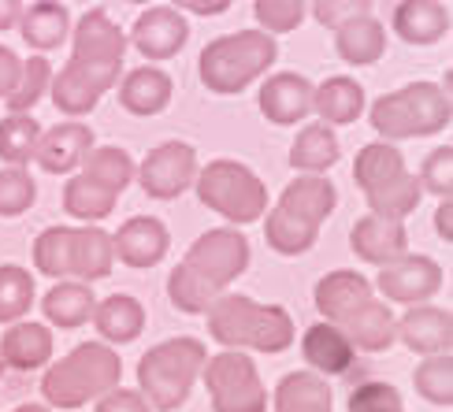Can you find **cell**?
Returning <instances> with one entry per match:
<instances>
[{"mask_svg": "<svg viewBox=\"0 0 453 412\" xmlns=\"http://www.w3.org/2000/svg\"><path fill=\"white\" fill-rule=\"evenodd\" d=\"M412 383H417L420 398H427L431 405H453V357L449 353H435V357H424L412 371Z\"/></svg>", "mask_w": 453, "mask_h": 412, "instance_id": "obj_42", "label": "cell"}, {"mask_svg": "<svg viewBox=\"0 0 453 412\" xmlns=\"http://www.w3.org/2000/svg\"><path fill=\"white\" fill-rule=\"evenodd\" d=\"M116 253H111V234L101 227H74L71 241V275L79 283H97L111 275Z\"/></svg>", "mask_w": 453, "mask_h": 412, "instance_id": "obj_31", "label": "cell"}, {"mask_svg": "<svg viewBox=\"0 0 453 412\" xmlns=\"http://www.w3.org/2000/svg\"><path fill=\"white\" fill-rule=\"evenodd\" d=\"M194 190L204 209L223 216L231 227H250V223L264 219V212H268V186L260 182L253 167L226 156L197 167Z\"/></svg>", "mask_w": 453, "mask_h": 412, "instance_id": "obj_7", "label": "cell"}, {"mask_svg": "<svg viewBox=\"0 0 453 412\" xmlns=\"http://www.w3.org/2000/svg\"><path fill=\"white\" fill-rule=\"evenodd\" d=\"M361 15H372V0H312V19L327 30H338Z\"/></svg>", "mask_w": 453, "mask_h": 412, "instance_id": "obj_48", "label": "cell"}, {"mask_svg": "<svg viewBox=\"0 0 453 412\" xmlns=\"http://www.w3.org/2000/svg\"><path fill=\"white\" fill-rule=\"evenodd\" d=\"M334 204H338V190H334V182L324 179V175H297L279 197L282 212L301 219V223H309V227H316V231H319V223L334 212Z\"/></svg>", "mask_w": 453, "mask_h": 412, "instance_id": "obj_23", "label": "cell"}, {"mask_svg": "<svg viewBox=\"0 0 453 412\" xmlns=\"http://www.w3.org/2000/svg\"><path fill=\"white\" fill-rule=\"evenodd\" d=\"M34 275L19 264H0V324H19L34 305Z\"/></svg>", "mask_w": 453, "mask_h": 412, "instance_id": "obj_39", "label": "cell"}, {"mask_svg": "<svg viewBox=\"0 0 453 412\" xmlns=\"http://www.w3.org/2000/svg\"><path fill=\"white\" fill-rule=\"evenodd\" d=\"M390 27L409 45H435L449 34V8L442 0H402L390 15Z\"/></svg>", "mask_w": 453, "mask_h": 412, "instance_id": "obj_22", "label": "cell"}, {"mask_svg": "<svg viewBox=\"0 0 453 412\" xmlns=\"http://www.w3.org/2000/svg\"><path fill=\"white\" fill-rule=\"evenodd\" d=\"M253 15L264 34H290L305 19V0H253Z\"/></svg>", "mask_w": 453, "mask_h": 412, "instance_id": "obj_45", "label": "cell"}, {"mask_svg": "<svg viewBox=\"0 0 453 412\" xmlns=\"http://www.w3.org/2000/svg\"><path fill=\"white\" fill-rule=\"evenodd\" d=\"M175 82L172 74L160 67H134L119 82V104L130 111V116H160V111L172 104Z\"/></svg>", "mask_w": 453, "mask_h": 412, "instance_id": "obj_24", "label": "cell"}, {"mask_svg": "<svg viewBox=\"0 0 453 412\" xmlns=\"http://www.w3.org/2000/svg\"><path fill=\"white\" fill-rule=\"evenodd\" d=\"M89 149H93V130L82 119H67V123H56L52 130H42L34 160L49 175H71L74 167H82Z\"/></svg>", "mask_w": 453, "mask_h": 412, "instance_id": "obj_15", "label": "cell"}, {"mask_svg": "<svg viewBox=\"0 0 453 412\" xmlns=\"http://www.w3.org/2000/svg\"><path fill=\"white\" fill-rule=\"evenodd\" d=\"M353 179H357V186H361L372 216H383V219L402 223L405 216L417 212V204L424 197L417 175L405 167L402 149L390 145V141L365 145L353 160Z\"/></svg>", "mask_w": 453, "mask_h": 412, "instance_id": "obj_4", "label": "cell"}, {"mask_svg": "<svg viewBox=\"0 0 453 412\" xmlns=\"http://www.w3.org/2000/svg\"><path fill=\"white\" fill-rule=\"evenodd\" d=\"M167 301H172L179 312H186V316H204L209 305L216 301V294L204 283H197V278L179 264L172 275H167Z\"/></svg>", "mask_w": 453, "mask_h": 412, "instance_id": "obj_43", "label": "cell"}, {"mask_svg": "<svg viewBox=\"0 0 453 412\" xmlns=\"http://www.w3.org/2000/svg\"><path fill=\"white\" fill-rule=\"evenodd\" d=\"M34 197H37V186L27 167H4L0 172V216L4 219L23 216L34 204Z\"/></svg>", "mask_w": 453, "mask_h": 412, "instance_id": "obj_44", "label": "cell"}, {"mask_svg": "<svg viewBox=\"0 0 453 412\" xmlns=\"http://www.w3.org/2000/svg\"><path fill=\"white\" fill-rule=\"evenodd\" d=\"M52 82V67L45 56H30V60H23V71H19V82L15 89L4 97L8 104V116H27V111L42 101V93L49 89Z\"/></svg>", "mask_w": 453, "mask_h": 412, "instance_id": "obj_41", "label": "cell"}, {"mask_svg": "<svg viewBox=\"0 0 453 412\" xmlns=\"http://www.w3.org/2000/svg\"><path fill=\"white\" fill-rule=\"evenodd\" d=\"M234 0H172L175 11H190V15H223Z\"/></svg>", "mask_w": 453, "mask_h": 412, "instance_id": "obj_51", "label": "cell"}, {"mask_svg": "<svg viewBox=\"0 0 453 412\" xmlns=\"http://www.w3.org/2000/svg\"><path fill=\"white\" fill-rule=\"evenodd\" d=\"M71 241H74V227H49L34 238V268L64 283L71 275Z\"/></svg>", "mask_w": 453, "mask_h": 412, "instance_id": "obj_38", "label": "cell"}, {"mask_svg": "<svg viewBox=\"0 0 453 412\" xmlns=\"http://www.w3.org/2000/svg\"><path fill=\"white\" fill-rule=\"evenodd\" d=\"M15 412H49V405H19Z\"/></svg>", "mask_w": 453, "mask_h": 412, "instance_id": "obj_54", "label": "cell"}, {"mask_svg": "<svg viewBox=\"0 0 453 412\" xmlns=\"http://www.w3.org/2000/svg\"><path fill=\"white\" fill-rule=\"evenodd\" d=\"M134 179L153 201H175L197 179V149L186 141H164L157 149H149V156L142 160Z\"/></svg>", "mask_w": 453, "mask_h": 412, "instance_id": "obj_11", "label": "cell"}, {"mask_svg": "<svg viewBox=\"0 0 453 412\" xmlns=\"http://www.w3.org/2000/svg\"><path fill=\"white\" fill-rule=\"evenodd\" d=\"M349 249L365 260V264H390L409 253V231L398 219H383V216H361L349 231Z\"/></svg>", "mask_w": 453, "mask_h": 412, "instance_id": "obj_18", "label": "cell"}, {"mask_svg": "<svg viewBox=\"0 0 453 412\" xmlns=\"http://www.w3.org/2000/svg\"><path fill=\"white\" fill-rule=\"evenodd\" d=\"M19 71H23V60H19V56H15L12 49L0 45V97H8V93L15 89Z\"/></svg>", "mask_w": 453, "mask_h": 412, "instance_id": "obj_50", "label": "cell"}, {"mask_svg": "<svg viewBox=\"0 0 453 412\" xmlns=\"http://www.w3.org/2000/svg\"><path fill=\"white\" fill-rule=\"evenodd\" d=\"M172 234L157 216H130L123 227L111 234V253L127 268H153L167 256Z\"/></svg>", "mask_w": 453, "mask_h": 412, "instance_id": "obj_13", "label": "cell"}, {"mask_svg": "<svg viewBox=\"0 0 453 412\" xmlns=\"http://www.w3.org/2000/svg\"><path fill=\"white\" fill-rule=\"evenodd\" d=\"M264 216H268V219H264V241H268L279 256H301V253H309L316 246L319 231L309 227V223L294 219V216H287L279 204L272 212H264Z\"/></svg>", "mask_w": 453, "mask_h": 412, "instance_id": "obj_36", "label": "cell"}, {"mask_svg": "<svg viewBox=\"0 0 453 412\" xmlns=\"http://www.w3.org/2000/svg\"><path fill=\"white\" fill-rule=\"evenodd\" d=\"M127 4H149V0H127Z\"/></svg>", "mask_w": 453, "mask_h": 412, "instance_id": "obj_55", "label": "cell"}, {"mask_svg": "<svg viewBox=\"0 0 453 412\" xmlns=\"http://www.w3.org/2000/svg\"><path fill=\"white\" fill-rule=\"evenodd\" d=\"M338 156H342V145H338L334 130L327 123H309L290 145V167L301 175L327 172V167L338 164Z\"/></svg>", "mask_w": 453, "mask_h": 412, "instance_id": "obj_33", "label": "cell"}, {"mask_svg": "<svg viewBox=\"0 0 453 412\" xmlns=\"http://www.w3.org/2000/svg\"><path fill=\"white\" fill-rule=\"evenodd\" d=\"M201 376L209 386L212 412H268V390H264L250 353L223 349L204 361Z\"/></svg>", "mask_w": 453, "mask_h": 412, "instance_id": "obj_8", "label": "cell"}, {"mask_svg": "<svg viewBox=\"0 0 453 412\" xmlns=\"http://www.w3.org/2000/svg\"><path fill=\"white\" fill-rule=\"evenodd\" d=\"M417 182H420V190H427V194H435V197L449 201V194H453V149H449V145L435 149V153L424 160Z\"/></svg>", "mask_w": 453, "mask_h": 412, "instance_id": "obj_46", "label": "cell"}, {"mask_svg": "<svg viewBox=\"0 0 453 412\" xmlns=\"http://www.w3.org/2000/svg\"><path fill=\"white\" fill-rule=\"evenodd\" d=\"M275 412H331V383L316 371H287L275 386Z\"/></svg>", "mask_w": 453, "mask_h": 412, "instance_id": "obj_32", "label": "cell"}, {"mask_svg": "<svg viewBox=\"0 0 453 412\" xmlns=\"http://www.w3.org/2000/svg\"><path fill=\"white\" fill-rule=\"evenodd\" d=\"M93 327H97V334L104 339V346H127L142 339L145 331V309L138 297L130 294H111L104 297L101 305H93Z\"/></svg>", "mask_w": 453, "mask_h": 412, "instance_id": "obj_25", "label": "cell"}, {"mask_svg": "<svg viewBox=\"0 0 453 412\" xmlns=\"http://www.w3.org/2000/svg\"><path fill=\"white\" fill-rule=\"evenodd\" d=\"M349 412H405V405L390 383H361L349 394Z\"/></svg>", "mask_w": 453, "mask_h": 412, "instance_id": "obj_47", "label": "cell"}, {"mask_svg": "<svg viewBox=\"0 0 453 412\" xmlns=\"http://www.w3.org/2000/svg\"><path fill=\"white\" fill-rule=\"evenodd\" d=\"M19 15H23V0H0V34L19 27Z\"/></svg>", "mask_w": 453, "mask_h": 412, "instance_id": "obj_53", "label": "cell"}, {"mask_svg": "<svg viewBox=\"0 0 453 412\" xmlns=\"http://www.w3.org/2000/svg\"><path fill=\"white\" fill-rule=\"evenodd\" d=\"M204 316H209V334L223 349L287 353L297 339L287 309L282 305H260L245 294H219Z\"/></svg>", "mask_w": 453, "mask_h": 412, "instance_id": "obj_1", "label": "cell"}, {"mask_svg": "<svg viewBox=\"0 0 453 412\" xmlns=\"http://www.w3.org/2000/svg\"><path fill=\"white\" fill-rule=\"evenodd\" d=\"M275 60H279V45L272 34L238 30V34H223L201 49L197 74L209 93L231 97V93H242L245 86H253L260 74H268Z\"/></svg>", "mask_w": 453, "mask_h": 412, "instance_id": "obj_3", "label": "cell"}, {"mask_svg": "<svg viewBox=\"0 0 453 412\" xmlns=\"http://www.w3.org/2000/svg\"><path fill=\"white\" fill-rule=\"evenodd\" d=\"M93 412H149V401L138 394V390L116 386V390H108V394L97 398V408Z\"/></svg>", "mask_w": 453, "mask_h": 412, "instance_id": "obj_49", "label": "cell"}, {"mask_svg": "<svg viewBox=\"0 0 453 412\" xmlns=\"http://www.w3.org/2000/svg\"><path fill=\"white\" fill-rule=\"evenodd\" d=\"M334 52L353 67H368L387 52V27L372 15L349 19L334 30Z\"/></svg>", "mask_w": 453, "mask_h": 412, "instance_id": "obj_30", "label": "cell"}, {"mask_svg": "<svg viewBox=\"0 0 453 412\" xmlns=\"http://www.w3.org/2000/svg\"><path fill=\"white\" fill-rule=\"evenodd\" d=\"M398 339L412 353H424V357L449 353L453 349V316H449V309L412 305L398 320Z\"/></svg>", "mask_w": 453, "mask_h": 412, "instance_id": "obj_19", "label": "cell"}, {"mask_svg": "<svg viewBox=\"0 0 453 412\" xmlns=\"http://www.w3.org/2000/svg\"><path fill=\"white\" fill-rule=\"evenodd\" d=\"M312 111L327 126H349L365 111V86L346 74H334V79L312 86Z\"/></svg>", "mask_w": 453, "mask_h": 412, "instance_id": "obj_28", "label": "cell"}, {"mask_svg": "<svg viewBox=\"0 0 453 412\" xmlns=\"http://www.w3.org/2000/svg\"><path fill=\"white\" fill-rule=\"evenodd\" d=\"M82 175H86L89 182H97L101 190H108V194H116V197H119L127 186L134 182L138 167H134V160H130L127 149L97 145V149H89V153H86V160H82Z\"/></svg>", "mask_w": 453, "mask_h": 412, "instance_id": "obj_35", "label": "cell"}, {"mask_svg": "<svg viewBox=\"0 0 453 412\" xmlns=\"http://www.w3.org/2000/svg\"><path fill=\"white\" fill-rule=\"evenodd\" d=\"M250 256H253L250 253V238H245L238 227H212V231H204L190 249H186L182 268L219 297L226 286L234 283V278L245 275Z\"/></svg>", "mask_w": 453, "mask_h": 412, "instance_id": "obj_9", "label": "cell"}, {"mask_svg": "<svg viewBox=\"0 0 453 412\" xmlns=\"http://www.w3.org/2000/svg\"><path fill=\"white\" fill-rule=\"evenodd\" d=\"M64 209H67V216L82 219L86 227H89V223L111 216V209H116V194L101 190V186L89 182L86 175H74V179H67V186H64Z\"/></svg>", "mask_w": 453, "mask_h": 412, "instance_id": "obj_37", "label": "cell"}, {"mask_svg": "<svg viewBox=\"0 0 453 412\" xmlns=\"http://www.w3.org/2000/svg\"><path fill=\"white\" fill-rule=\"evenodd\" d=\"M19 34H23V42L30 49L52 52L67 42L71 11L60 4V0H34V4L23 8V15H19Z\"/></svg>", "mask_w": 453, "mask_h": 412, "instance_id": "obj_29", "label": "cell"}, {"mask_svg": "<svg viewBox=\"0 0 453 412\" xmlns=\"http://www.w3.org/2000/svg\"><path fill=\"white\" fill-rule=\"evenodd\" d=\"M93 305H97V297H93L89 283H56L45 297H42V312L52 327L60 331H74L82 327L89 316H93Z\"/></svg>", "mask_w": 453, "mask_h": 412, "instance_id": "obj_34", "label": "cell"}, {"mask_svg": "<svg viewBox=\"0 0 453 412\" xmlns=\"http://www.w3.org/2000/svg\"><path fill=\"white\" fill-rule=\"evenodd\" d=\"M260 111L275 126H294L312 111V82L297 71H279L260 86Z\"/></svg>", "mask_w": 453, "mask_h": 412, "instance_id": "obj_16", "label": "cell"}, {"mask_svg": "<svg viewBox=\"0 0 453 412\" xmlns=\"http://www.w3.org/2000/svg\"><path fill=\"white\" fill-rule=\"evenodd\" d=\"M0 361L15 371H34L52 361V331L45 324L19 320L0 339Z\"/></svg>", "mask_w": 453, "mask_h": 412, "instance_id": "obj_26", "label": "cell"}, {"mask_svg": "<svg viewBox=\"0 0 453 412\" xmlns=\"http://www.w3.org/2000/svg\"><path fill=\"white\" fill-rule=\"evenodd\" d=\"M375 286L387 294V301H398L409 309L427 305V297H435L442 290V268H439V260H431L424 253H405L380 268Z\"/></svg>", "mask_w": 453, "mask_h": 412, "instance_id": "obj_12", "label": "cell"}, {"mask_svg": "<svg viewBox=\"0 0 453 412\" xmlns=\"http://www.w3.org/2000/svg\"><path fill=\"white\" fill-rule=\"evenodd\" d=\"M186 42H190V23L175 8H149L130 27V45L149 60H172Z\"/></svg>", "mask_w": 453, "mask_h": 412, "instance_id": "obj_14", "label": "cell"}, {"mask_svg": "<svg viewBox=\"0 0 453 412\" xmlns=\"http://www.w3.org/2000/svg\"><path fill=\"white\" fill-rule=\"evenodd\" d=\"M123 64H108V60H79L71 56L64 64V71L49 82L52 104L64 111V116H89L104 93L119 82Z\"/></svg>", "mask_w": 453, "mask_h": 412, "instance_id": "obj_10", "label": "cell"}, {"mask_svg": "<svg viewBox=\"0 0 453 412\" xmlns=\"http://www.w3.org/2000/svg\"><path fill=\"white\" fill-rule=\"evenodd\" d=\"M71 56H79V60L123 64V56H127V37H123V30L108 19V11L93 8V11H86L79 23L71 27Z\"/></svg>", "mask_w": 453, "mask_h": 412, "instance_id": "obj_20", "label": "cell"}, {"mask_svg": "<svg viewBox=\"0 0 453 412\" xmlns=\"http://www.w3.org/2000/svg\"><path fill=\"white\" fill-rule=\"evenodd\" d=\"M301 357L309 361V368L316 376H346L357 361V349L346 339L342 327L334 324H312L305 334H301Z\"/></svg>", "mask_w": 453, "mask_h": 412, "instance_id": "obj_21", "label": "cell"}, {"mask_svg": "<svg viewBox=\"0 0 453 412\" xmlns=\"http://www.w3.org/2000/svg\"><path fill=\"white\" fill-rule=\"evenodd\" d=\"M342 331L353 342V349H365V353H383L398 342V320H394L390 305L380 301V297H372V301H365L342 324Z\"/></svg>", "mask_w": 453, "mask_h": 412, "instance_id": "obj_27", "label": "cell"}, {"mask_svg": "<svg viewBox=\"0 0 453 412\" xmlns=\"http://www.w3.org/2000/svg\"><path fill=\"white\" fill-rule=\"evenodd\" d=\"M372 297H375V294H372V283H368L361 271L338 268V271H327V275L316 283L312 301H316V312L324 316V324L342 327L365 301H372Z\"/></svg>", "mask_w": 453, "mask_h": 412, "instance_id": "obj_17", "label": "cell"}, {"mask_svg": "<svg viewBox=\"0 0 453 412\" xmlns=\"http://www.w3.org/2000/svg\"><path fill=\"white\" fill-rule=\"evenodd\" d=\"M372 126L383 141L427 138L449 126V93L435 82H409L394 93H383L372 104Z\"/></svg>", "mask_w": 453, "mask_h": 412, "instance_id": "obj_6", "label": "cell"}, {"mask_svg": "<svg viewBox=\"0 0 453 412\" xmlns=\"http://www.w3.org/2000/svg\"><path fill=\"white\" fill-rule=\"evenodd\" d=\"M435 231H439V238L446 241H453V201H442L439 204V212H435Z\"/></svg>", "mask_w": 453, "mask_h": 412, "instance_id": "obj_52", "label": "cell"}, {"mask_svg": "<svg viewBox=\"0 0 453 412\" xmlns=\"http://www.w3.org/2000/svg\"><path fill=\"white\" fill-rule=\"evenodd\" d=\"M37 138H42V126L34 116H8L0 119V160L12 167H23L34 160Z\"/></svg>", "mask_w": 453, "mask_h": 412, "instance_id": "obj_40", "label": "cell"}, {"mask_svg": "<svg viewBox=\"0 0 453 412\" xmlns=\"http://www.w3.org/2000/svg\"><path fill=\"white\" fill-rule=\"evenodd\" d=\"M0 371H4V361H0Z\"/></svg>", "mask_w": 453, "mask_h": 412, "instance_id": "obj_56", "label": "cell"}, {"mask_svg": "<svg viewBox=\"0 0 453 412\" xmlns=\"http://www.w3.org/2000/svg\"><path fill=\"white\" fill-rule=\"evenodd\" d=\"M204 361H209V353L197 339H167L153 346L138 361V394L149 401V408L175 412L190 398Z\"/></svg>", "mask_w": 453, "mask_h": 412, "instance_id": "obj_5", "label": "cell"}, {"mask_svg": "<svg viewBox=\"0 0 453 412\" xmlns=\"http://www.w3.org/2000/svg\"><path fill=\"white\" fill-rule=\"evenodd\" d=\"M123 379V357L104 342H82L60 357L42 379V398L52 408H82Z\"/></svg>", "mask_w": 453, "mask_h": 412, "instance_id": "obj_2", "label": "cell"}]
</instances>
